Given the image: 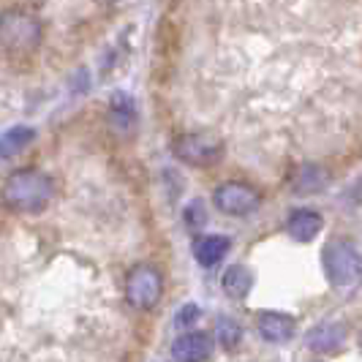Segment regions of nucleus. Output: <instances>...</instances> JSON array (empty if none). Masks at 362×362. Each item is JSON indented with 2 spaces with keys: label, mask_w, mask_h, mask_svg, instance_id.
<instances>
[{
  "label": "nucleus",
  "mask_w": 362,
  "mask_h": 362,
  "mask_svg": "<svg viewBox=\"0 0 362 362\" xmlns=\"http://www.w3.org/2000/svg\"><path fill=\"white\" fill-rule=\"evenodd\" d=\"M36 139V131L28 126H14L0 134V158H14Z\"/></svg>",
  "instance_id": "13"
},
{
  "label": "nucleus",
  "mask_w": 362,
  "mask_h": 362,
  "mask_svg": "<svg viewBox=\"0 0 362 362\" xmlns=\"http://www.w3.org/2000/svg\"><path fill=\"white\" fill-rule=\"evenodd\" d=\"M44 41V25L33 14L22 8L0 11V47L6 52L30 54L36 52Z\"/></svg>",
  "instance_id": "2"
},
{
  "label": "nucleus",
  "mask_w": 362,
  "mask_h": 362,
  "mask_svg": "<svg viewBox=\"0 0 362 362\" xmlns=\"http://www.w3.org/2000/svg\"><path fill=\"white\" fill-rule=\"evenodd\" d=\"M256 329L267 344H286L294 338L297 322L291 319L289 313H278V310H264L256 319Z\"/></svg>",
  "instance_id": "8"
},
{
  "label": "nucleus",
  "mask_w": 362,
  "mask_h": 362,
  "mask_svg": "<svg viewBox=\"0 0 362 362\" xmlns=\"http://www.w3.org/2000/svg\"><path fill=\"white\" fill-rule=\"evenodd\" d=\"M221 286H223V291L229 297L243 300V297H248V291L254 289V272L248 270V267H243V264H235V267H229V270L223 272Z\"/></svg>",
  "instance_id": "14"
},
{
  "label": "nucleus",
  "mask_w": 362,
  "mask_h": 362,
  "mask_svg": "<svg viewBox=\"0 0 362 362\" xmlns=\"http://www.w3.org/2000/svg\"><path fill=\"white\" fill-rule=\"evenodd\" d=\"M229 248H232V240L223 235H204L194 240V256L202 267H216L229 254Z\"/></svg>",
  "instance_id": "10"
},
{
  "label": "nucleus",
  "mask_w": 362,
  "mask_h": 362,
  "mask_svg": "<svg viewBox=\"0 0 362 362\" xmlns=\"http://www.w3.org/2000/svg\"><path fill=\"white\" fill-rule=\"evenodd\" d=\"M172 357L175 362H207L213 357V338L207 332H182L172 344Z\"/></svg>",
  "instance_id": "7"
},
{
  "label": "nucleus",
  "mask_w": 362,
  "mask_h": 362,
  "mask_svg": "<svg viewBox=\"0 0 362 362\" xmlns=\"http://www.w3.org/2000/svg\"><path fill=\"white\" fill-rule=\"evenodd\" d=\"M185 223L191 226V229H202L204 223H207V213H204V204H202L199 199H194L188 207H185Z\"/></svg>",
  "instance_id": "17"
},
{
  "label": "nucleus",
  "mask_w": 362,
  "mask_h": 362,
  "mask_svg": "<svg viewBox=\"0 0 362 362\" xmlns=\"http://www.w3.org/2000/svg\"><path fill=\"white\" fill-rule=\"evenodd\" d=\"M199 316H202L199 305L188 303V305H182V308L177 310V316H175V327H177V329H191V327L199 322Z\"/></svg>",
  "instance_id": "16"
},
{
  "label": "nucleus",
  "mask_w": 362,
  "mask_h": 362,
  "mask_svg": "<svg viewBox=\"0 0 362 362\" xmlns=\"http://www.w3.org/2000/svg\"><path fill=\"white\" fill-rule=\"evenodd\" d=\"M216 335L223 349H235V346L240 344V335H243V332H240V327H237L232 319H218Z\"/></svg>",
  "instance_id": "15"
},
{
  "label": "nucleus",
  "mask_w": 362,
  "mask_h": 362,
  "mask_svg": "<svg viewBox=\"0 0 362 362\" xmlns=\"http://www.w3.org/2000/svg\"><path fill=\"white\" fill-rule=\"evenodd\" d=\"M327 180H329L327 169L316 166V163H305L291 177V188H294V194H319L327 185Z\"/></svg>",
  "instance_id": "12"
},
{
  "label": "nucleus",
  "mask_w": 362,
  "mask_h": 362,
  "mask_svg": "<svg viewBox=\"0 0 362 362\" xmlns=\"http://www.w3.org/2000/svg\"><path fill=\"white\" fill-rule=\"evenodd\" d=\"M213 202H216V207L223 216L240 218L254 213L256 207L262 204V194L256 191L254 185H248V182L229 180L213 191Z\"/></svg>",
  "instance_id": "6"
},
{
  "label": "nucleus",
  "mask_w": 362,
  "mask_h": 362,
  "mask_svg": "<svg viewBox=\"0 0 362 362\" xmlns=\"http://www.w3.org/2000/svg\"><path fill=\"white\" fill-rule=\"evenodd\" d=\"M360 349H362V335H360Z\"/></svg>",
  "instance_id": "18"
},
{
  "label": "nucleus",
  "mask_w": 362,
  "mask_h": 362,
  "mask_svg": "<svg viewBox=\"0 0 362 362\" xmlns=\"http://www.w3.org/2000/svg\"><path fill=\"white\" fill-rule=\"evenodd\" d=\"M52 194V177L44 175L41 169H33V166L11 172L3 182V188H0V199L14 213H38L49 204Z\"/></svg>",
  "instance_id": "1"
},
{
  "label": "nucleus",
  "mask_w": 362,
  "mask_h": 362,
  "mask_svg": "<svg viewBox=\"0 0 362 362\" xmlns=\"http://www.w3.org/2000/svg\"><path fill=\"white\" fill-rule=\"evenodd\" d=\"M325 272L335 289H351L362 281V256L349 240H329L325 245Z\"/></svg>",
  "instance_id": "3"
},
{
  "label": "nucleus",
  "mask_w": 362,
  "mask_h": 362,
  "mask_svg": "<svg viewBox=\"0 0 362 362\" xmlns=\"http://www.w3.org/2000/svg\"><path fill=\"white\" fill-rule=\"evenodd\" d=\"M163 294V275L153 264H136L126 278V300L131 308L150 310Z\"/></svg>",
  "instance_id": "4"
},
{
  "label": "nucleus",
  "mask_w": 362,
  "mask_h": 362,
  "mask_svg": "<svg viewBox=\"0 0 362 362\" xmlns=\"http://www.w3.org/2000/svg\"><path fill=\"white\" fill-rule=\"evenodd\" d=\"M346 341V327L338 325V322H322V325H316L313 329L308 332V338H305V344H308L310 351H316V354H332V351H338Z\"/></svg>",
  "instance_id": "9"
},
{
  "label": "nucleus",
  "mask_w": 362,
  "mask_h": 362,
  "mask_svg": "<svg viewBox=\"0 0 362 362\" xmlns=\"http://www.w3.org/2000/svg\"><path fill=\"white\" fill-rule=\"evenodd\" d=\"M322 226H325V221L319 213H313V210H294L286 221V232H289L291 240H297V243H310L313 237L322 232Z\"/></svg>",
  "instance_id": "11"
},
{
  "label": "nucleus",
  "mask_w": 362,
  "mask_h": 362,
  "mask_svg": "<svg viewBox=\"0 0 362 362\" xmlns=\"http://www.w3.org/2000/svg\"><path fill=\"white\" fill-rule=\"evenodd\" d=\"M172 150L188 166H213L223 156V142L216 134H182L175 139Z\"/></svg>",
  "instance_id": "5"
}]
</instances>
